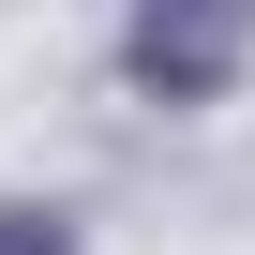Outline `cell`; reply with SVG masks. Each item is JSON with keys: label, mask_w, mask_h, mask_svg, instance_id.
Instances as JSON below:
<instances>
[{"label": "cell", "mask_w": 255, "mask_h": 255, "mask_svg": "<svg viewBox=\"0 0 255 255\" xmlns=\"http://www.w3.org/2000/svg\"><path fill=\"white\" fill-rule=\"evenodd\" d=\"M240 15H255V0H150V15H135V75L150 90H210L240 60Z\"/></svg>", "instance_id": "6da1fadb"}, {"label": "cell", "mask_w": 255, "mask_h": 255, "mask_svg": "<svg viewBox=\"0 0 255 255\" xmlns=\"http://www.w3.org/2000/svg\"><path fill=\"white\" fill-rule=\"evenodd\" d=\"M0 255H75V240H60L45 210H0Z\"/></svg>", "instance_id": "7a4b0ae2"}]
</instances>
